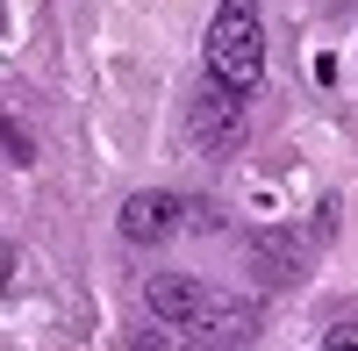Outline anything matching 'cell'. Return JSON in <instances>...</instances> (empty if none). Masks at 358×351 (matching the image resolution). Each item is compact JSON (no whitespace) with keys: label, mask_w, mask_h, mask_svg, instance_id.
I'll return each instance as SVG.
<instances>
[{"label":"cell","mask_w":358,"mask_h":351,"mask_svg":"<svg viewBox=\"0 0 358 351\" xmlns=\"http://www.w3.org/2000/svg\"><path fill=\"white\" fill-rule=\"evenodd\" d=\"M208 72L229 79L236 94H251L265 79V15L258 0H222L215 22H208Z\"/></svg>","instance_id":"1"},{"label":"cell","mask_w":358,"mask_h":351,"mask_svg":"<svg viewBox=\"0 0 358 351\" xmlns=\"http://www.w3.org/2000/svg\"><path fill=\"white\" fill-rule=\"evenodd\" d=\"M187 143L208 151V158H222V151L244 143V94H236L229 79L208 72V79L194 86V101H187Z\"/></svg>","instance_id":"2"},{"label":"cell","mask_w":358,"mask_h":351,"mask_svg":"<svg viewBox=\"0 0 358 351\" xmlns=\"http://www.w3.org/2000/svg\"><path fill=\"white\" fill-rule=\"evenodd\" d=\"M179 215H187V201H179V194H165V187H136V194L122 201V215H115V229H122V244L151 251V244H165L172 229H179Z\"/></svg>","instance_id":"3"},{"label":"cell","mask_w":358,"mask_h":351,"mask_svg":"<svg viewBox=\"0 0 358 351\" xmlns=\"http://www.w3.org/2000/svg\"><path fill=\"white\" fill-rule=\"evenodd\" d=\"M143 301H151V315L165 330H194L208 308H215V287L194 280V273H158L151 287H143Z\"/></svg>","instance_id":"4"},{"label":"cell","mask_w":358,"mask_h":351,"mask_svg":"<svg viewBox=\"0 0 358 351\" xmlns=\"http://www.w3.org/2000/svg\"><path fill=\"white\" fill-rule=\"evenodd\" d=\"M244 337H251V308L229 301V294H215V308L187 330V351H236Z\"/></svg>","instance_id":"5"},{"label":"cell","mask_w":358,"mask_h":351,"mask_svg":"<svg viewBox=\"0 0 358 351\" xmlns=\"http://www.w3.org/2000/svg\"><path fill=\"white\" fill-rule=\"evenodd\" d=\"M308 244H315V229H308V237L265 229V237H258V280H265V287H294V280L308 273Z\"/></svg>","instance_id":"6"},{"label":"cell","mask_w":358,"mask_h":351,"mask_svg":"<svg viewBox=\"0 0 358 351\" xmlns=\"http://www.w3.org/2000/svg\"><path fill=\"white\" fill-rule=\"evenodd\" d=\"M8 165H36V151H29V129L8 122Z\"/></svg>","instance_id":"7"},{"label":"cell","mask_w":358,"mask_h":351,"mask_svg":"<svg viewBox=\"0 0 358 351\" xmlns=\"http://www.w3.org/2000/svg\"><path fill=\"white\" fill-rule=\"evenodd\" d=\"M122 351H165L158 330H122Z\"/></svg>","instance_id":"8"},{"label":"cell","mask_w":358,"mask_h":351,"mask_svg":"<svg viewBox=\"0 0 358 351\" xmlns=\"http://www.w3.org/2000/svg\"><path fill=\"white\" fill-rule=\"evenodd\" d=\"M330 351H358V323H337L330 330Z\"/></svg>","instance_id":"9"},{"label":"cell","mask_w":358,"mask_h":351,"mask_svg":"<svg viewBox=\"0 0 358 351\" xmlns=\"http://www.w3.org/2000/svg\"><path fill=\"white\" fill-rule=\"evenodd\" d=\"M322 351H330V344H322Z\"/></svg>","instance_id":"10"}]
</instances>
